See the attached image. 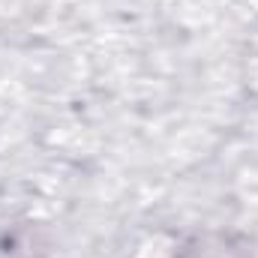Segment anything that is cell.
Listing matches in <instances>:
<instances>
[{"label": "cell", "mask_w": 258, "mask_h": 258, "mask_svg": "<svg viewBox=\"0 0 258 258\" xmlns=\"http://www.w3.org/2000/svg\"><path fill=\"white\" fill-rule=\"evenodd\" d=\"M174 258H255L252 252V240L240 237V234H195L189 237Z\"/></svg>", "instance_id": "cell-1"}]
</instances>
